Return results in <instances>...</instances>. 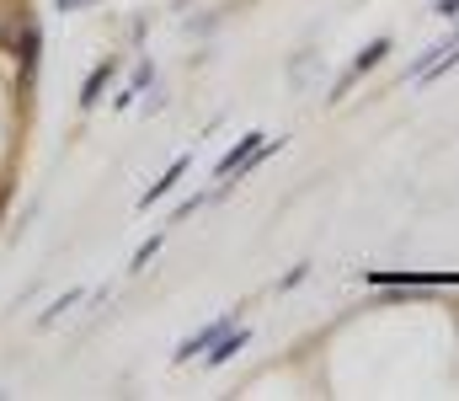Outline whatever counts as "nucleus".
Listing matches in <instances>:
<instances>
[{
    "instance_id": "obj_1",
    "label": "nucleus",
    "mask_w": 459,
    "mask_h": 401,
    "mask_svg": "<svg viewBox=\"0 0 459 401\" xmlns=\"http://www.w3.org/2000/svg\"><path fill=\"white\" fill-rule=\"evenodd\" d=\"M390 48H395L390 38H374V43H368V48H363V54L347 65L342 75H337V86H332V102H342V97L358 86V81H363V75H368V70H374V65H385V59H390Z\"/></svg>"
},
{
    "instance_id": "obj_2",
    "label": "nucleus",
    "mask_w": 459,
    "mask_h": 401,
    "mask_svg": "<svg viewBox=\"0 0 459 401\" xmlns=\"http://www.w3.org/2000/svg\"><path fill=\"white\" fill-rule=\"evenodd\" d=\"M220 332H230V310H225V316H214L209 327H198L193 337H182V343H177V353H171V364H187V359H204V353H209V348L220 343Z\"/></svg>"
},
{
    "instance_id": "obj_3",
    "label": "nucleus",
    "mask_w": 459,
    "mask_h": 401,
    "mask_svg": "<svg viewBox=\"0 0 459 401\" xmlns=\"http://www.w3.org/2000/svg\"><path fill=\"white\" fill-rule=\"evenodd\" d=\"M182 177H187V155H177V161L166 166V177H155V187H144V193H139V214H144L150 204H160V198H166V193H171Z\"/></svg>"
},
{
    "instance_id": "obj_4",
    "label": "nucleus",
    "mask_w": 459,
    "mask_h": 401,
    "mask_svg": "<svg viewBox=\"0 0 459 401\" xmlns=\"http://www.w3.org/2000/svg\"><path fill=\"white\" fill-rule=\"evenodd\" d=\"M246 343H251V327H235V332H220V343H214V348L204 353V364H209V370H220V364H230V359H235V353H240Z\"/></svg>"
},
{
    "instance_id": "obj_5",
    "label": "nucleus",
    "mask_w": 459,
    "mask_h": 401,
    "mask_svg": "<svg viewBox=\"0 0 459 401\" xmlns=\"http://www.w3.org/2000/svg\"><path fill=\"white\" fill-rule=\"evenodd\" d=\"M113 59H102V65H97V70H91V75H86V92H81V108H97V102H102V92H108V81H113Z\"/></svg>"
},
{
    "instance_id": "obj_6",
    "label": "nucleus",
    "mask_w": 459,
    "mask_h": 401,
    "mask_svg": "<svg viewBox=\"0 0 459 401\" xmlns=\"http://www.w3.org/2000/svg\"><path fill=\"white\" fill-rule=\"evenodd\" d=\"M150 75H155V65H150V59H144V65H139V70H134V81H128V92H117V108H128V102H134V97H139V92H144V86H150Z\"/></svg>"
},
{
    "instance_id": "obj_7",
    "label": "nucleus",
    "mask_w": 459,
    "mask_h": 401,
    "mask_svg": "<svg viewBox=\"0 0 459 401\" xmlns=\"http://www.w3.org/2000/svg\"><path fill=\"white\" fill-rule=\"evenodd\" d=\"M81 294H86V289H70V294H59V300H54V305H48V310L38 316V327H54V321H59V316H65V310H70V305L81 300Z\"/></svg>"
},
{
    "instance_id": "obj_8",
    "label": "nucleus",
    "mask_w": 459,
    "mask_h": 401,
    "mask_svg": "<svg viewBox=\"0 0 459 401\" xmlns=\"http://www.w3.org/2000/svg\"><path fill=\"white\" fill-rule=\"evenodd\" d=\"M155 252H160V236H150V241H144V247H139V252H134V257H128V267H134V273H139V267L150 263V257H155Z\"/></svg>"
},
{
    "instance_id": "obj_9",
    "label": "nucleus",
    "mask_w": 459,
    "mask_h": 401,
    "mask_svg": "<svg viewBox=\"0 0 459 401\" xmlns=\"http://www.w3.org/2000/svg\"><path fill=\"white\" fill-rule=\"evenodd\" d=\"M433 16H444V22H455V16H459V0H433Z\"/></svg>"
},
{
    "instance_id": "obj_10",
    "label": "nucleus",
    "mask_w": 459,
    "mask_h": 401,
    "mask_svg": "<svg viewBox=\"0 0 459 401\" xmlns=\"http://www.w3.org/2000/svg\"><path fill=\"white\" fill-rule=\"evenodd\" d=\"M81 5H91V0H54V11H81Z\"/></svg>"
}]
</instances>
